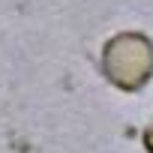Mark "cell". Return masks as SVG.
Masks as SVG:
<instances>
[{"instance_id": "2", "label": "cell", "mask_w": 153, "mask_h": 153, "mask_svg": "<svg viewBox=\"0 0 153 153\" xmlns=\"http://www.w3.org/2000/svg\"><path fill=\"white\" fill-rule=\"evenodd\" d=\"M141 141H144V150H147V153H153V117H150V123L144 126V135H141Z\"/></svg>"}, {"instance_id": "1", "label": "cell", "mask_w": 153, "mask_h": 153, "mask_svg": "<svg viewBox=\"0 0 153 153\" xmlns=\"http://www.w3.org/2000/svg\"><path fill=\"white\" fill-rule=\"evenodd\" d=\"M105 81L123 93H138L153 78V39L138 30L114 33L99 54Z\"/></svg>"}]
</instances>
